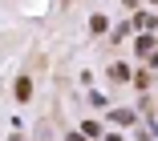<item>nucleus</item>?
Returning a JSON list of instances; mask_svg holds the SVG:
<instances>
[{"label": "nucleus", "instance_id": "f257e3e1", "mask_svg": "<svg viewBox=\"0 0 158 141\" xmlns=\"http://www.w3.org/2000/svg\"><path fill=\"white\" fill-rule=\"evenodd\" d=\"M28 93H33V85L20 77V81H16V97H20V101H28Z\"/></svg>", "mask_w": 158, "mask_h": 141}, {"label": "nucleus", "instance_id": "f03ea898", "mask_svg": "<svg viewBox=\"0 0 158 141\" xmlns=\"http://www.w3.org/2000/svg\"><path fill=\"white\" fill-rule=\"evenodd\" d=\"M69 141H85V137H73V133H69Z\"/></svg>", "mask_w": 158, "mask_h": 141}]
</instances>
